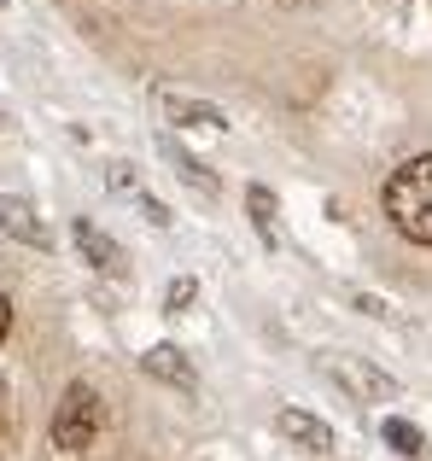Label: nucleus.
Returning <instances> with one entry per match:
<instances>
[{
    "instance_id": "obj_9",
    "label": "nucleus",
    "mask_w": 432,
    "mask_h": 461,
    "mask_svg": "<svg viewBox=\"0 0 432 461\" xmlns=\"http://www.w3.org/2000/svg\"><path fill=\"white\" fill-rule=\"evenodd\" d=\"M246 204H251V222H257V234H263V246H281V228H274V193L269 187H246Z\"/></svg>"
},
{
    "instance_id": "obj_5",
    "label": "nucleus",
    "mask_w": 432,
    "mask_h": 461,
    "mask_svg": "<svg viewBox=\"0 0 432 461\" xmlns=\"http://www.w3.org/2000/svg\"><path fill=\"white\" fill-rule=\"evenodd\" d=\"M70 234H76V251H82V258H88L100 275H123V269H129L123 246H117L112 234H100V228H94L88 216H76V228H70Z\"/></svg>"
},
{
    "instance_id": "obj_4",
    "label": "nucleus",
    "mask_w": 432,
    "mask_h": 461,
    "mask_svg": "<svg viewBox=\"0 0 432 461\" xmlns=\"http://www.w3.org/2000/svg\"><path fill=\"white\" fill-rule=\"evenodd\" d=\"M274 432L292 438L298 450H310V456H328L333 450V427H328V420H316L310 409H281V415H274Z\"/></svg>"
},
{
    "instance_id": "obj_14",
    "label": "nucleus",
    "mask_w": 432,
    "mask_h": 461,
    "mask_svg": "<svg viewBox=\"0 0 432 461\" xmlns=\"http://www.w3.org/2000/svg\"><path fill=\"white\" fill-rule=\"evenodd\" d=\"M6 321H12V304H6V298H0V333H6Z\"/></svg>"
},
{
    "instance_id": "obj_11",
    "label": "nucleus",
    "mask_w": 432,
    "mask_h": 461,
    "mask_svg": "<svg viewBox=\"0 0 432 461\" xmlns=\"http://www.w3.org/2000/svg\"><path fill=\"white\" fill-rule=\"evenodd\" d=\"M380 432H386V444H392L398 456H421V450H427L421 427H415V420H403V415H386V427H380Z\"/></svg>"
},
{
    "instance_id": "obj_7",
    "label": "nucleus",
    "mask_w": 432,
    "mask_h": 461,
    "mask_svg": "<svg viewBox=\"0 0 432 461\" xmlns=\"http://www.w3.org/2000/svg\"><path fill=\"white\" fill-rule=\"evenodd\" d=\"M0 228H6L12 240H23V246H47V228H41V216H35V204L30 199H0Z\"/></svg>"
},
{
    "instance_id": "obj_13",
    "label": "nucleus",
    "mask_w": 432,
    "mask_h": 461,
    "mask_svg": "<svg viewBox=\"0 0 432 461\" xmlns=\"http://www.w3.org/2000/svg\"><path fill=\"white\" fill-rule=\"evenodd\" d=\"M356 310H363V315H392L386 304H380V298H368V293H356Z\"/></svg>"
},
{
    "instance_id": "obj_12",
    "label": "nucleus",
    "mask_w": 432,
    "mask_h": 461,
    "mask_svg": "<svg viewBox=\"0 0 432 461\" xmlns=\"http://www.w3.org/2000/svg\"><path fill=\"white\" fill-rule=\"evenodd\" d=\"M194 298H199V281H176L164 304H170V310H187V304H194Z\"/></svg>"
},
{
    "instance_id": "obj_6",
    "label": "nucleus",
    "mask_w": 432,
    "mask_h": 461,
    "mask_svg": "<svg viewBox=\"0 0 432 461\" xmlns=\"http://www.w3.org/2000/svg\"><path fill=\"white\" fill-rule=\"evenodd\" d=\"M140 368H147L152 380H170V385H182V392H194V385H199L194 362H187V357H182L176 345H152L147 357H140Z\"/></svg>"
},
{
    "instance_id": "obj_15",
    "label": "nucleus",
    "mask_w": 432,
    "mask_h": 461,
    "mask_svg": "<svg viewBox=\"0 0 432 461\" xmlns=\"http://www.w3.org/2000/svg\"><path fill=\"white\" fill-rule=\"evenodd\" d=\"M0 6H6V0H0Z\"/></svg>"
},
{
    "instance_id": "obj_3",
    "label": "nucleus",
    "mask_w": 432,
    "mask_h": 461,
    "mask_svg": "<svg viewBox=\"0 0 432 461\" xmlns=\"http://www.w3.org/2000/svg\"><path fill=\"white\" fill-rule=\"evenodd\" d=\"M328 374L356 397V403H386V397H398V380H392V374H380L368 357H333Z\"/></svg>"
},
{
    "instance_id": "obj_8",
    "label": "nucleus",
    "mask_w": 432,
    "mask_h": 461,
    "mask_svg": "<svg viewBox=\"0 0 432 461\" xmlns=\"http://www.w3.org/2000/svg\"><path fill=\"white\" fill-rule=\"evenodd\" d=\"M164 152H170L176 176H182L187 187L199 193V199H216V193H222V187H216V176H211V164H199V158H194V152H182V147H176V140H164Z\"/></svg>"
},
{
    "instance_id": "obj_1",
    "label": "nucleus",
    "mask_w": 432,
    "mask_h": 461,
    "mask_svg": "<svg viewBox=\"0 0 432 461\" xmlns=\"http://www.w3.org/2000/svg\"><path fill=\"white\" fill-rule=\"evenodd\" d=\"M386 216L415 246H432V152L410 158V164L386 181Z\"/></svg>"
},
{
    "instance_id": "obj_10",
    "label": "nucleus",
    "mask_w": 432,
    "mask_h": 461,
    "mask_svg": "<svg viewBox=\"0 0 432 461\" xmlns=\"http://www.w3.org/2000/svg\"><path fill=\"white\" fill-rule=\"evenodd\" d=\"M164 112H170L176 123H211V129H228V123H222V112H216V105L182 100V94H164Z\"/></svg>"
},
{
    "instance_id": "obj_2",
    "label": "nucleus",
    "mask_w": 432,
    "mask_h": 461,
    "mask_svg": "<svg viewBox=\"0 0 432 461\" xmlns=\"http://www.w3.org/2000/svg\"><path fill=\"white\" fill-rule=\"evenodd\" d=\"M100 420H105V409H100V397H94V385H70L65 397H58V415H53V444L58 450H88L94 438H100Z\"/></svg>"
}]
</instances>
